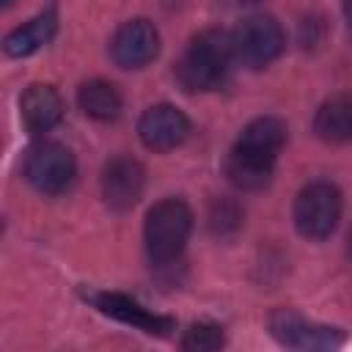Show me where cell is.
I'll return each mask as SVG.
<instances>
[{
    "mask_svg": "<svg viewBox=\"0 0 352 352\" xmlns=\"http://www.w3.org/2000/svg\"><path fill=\"white\" fill-rule=\"evenodd\" d=\"M289 138L286 121L278 116H258L239 132L236 143L226 157V176L242 192L264 190L272 182L275 160Z\"/></svg>",
    "mask_w": 352,
    "mask_h": 352,
    "instance_id": "6da1fadb",
    "label": "cell"
},
{
    "mask_svg": "<svg viewBox=\"0 0 352 352\" xmlns=\"http://www.w3.org/2000/svg\"><path fill=\"white\" fill-rule=\"evenodd\" d=\"M231 63H234L231 33L220 28H209V30H201L187 44V50L176 60L173 74H176V82L190 94L217 91L226 85Z\"/></svg>",
    "mask_w": 352,
    "mask_h": 352,
    "instance_id": "7a4b0ae2",
    "label": "cell"
},
{
    "mask_svg": "<svg viewBox=\"0 0 352 352\" xmlns=\"http://www.w3.org/2000/svg\"><path fill=\"white\" fill-rule=\"evenodd\" d=\"M190 231H192V209L182 198H165L154 204L143 226V242L151 264L154 267L173 264L182 256Z\"/></svg>",
    "mask_w": 352,
    "mask_h": 352,
    "instance_id": "3957f363",
    "label": "cell"
},
{
    "mask_svg": "<svg viewBox=\"0 0 352 352\" xmlns=\"http://www.w3.org/2000/svg\"><path fill=\"white\" fill-rule=\"evenodd\" d=\"M286 47L283 28L270 14H250L231 30V50L234 60L248 69L270 66Z\"/></svg>",
    "mask_w": 352,
    "mask_h": 352,
    "instance_id": "277c9868",
    "label": "cell"
},
{
    "mask_svg": "<svg viewBox=\"0 0 352 352\" xmlns=\"http://www.w3.org/2000/svg\"><path fill=\"white\" fill-rule=\"evenodd\" d=\"M341 190L333 182H311L294 198V226L305 239H327L341 220Z\"/></svg>",
    "mask_w": 352,
    "mask_h": 352,
    "instance_id": "5b68a950",
    "label": "cell"
},
{
    "mask_svg": "<svg viewBox=\"0 0 352 352\" xmlns=\"http://www.w3.org/2000/svg\"><path fill=\"white\" fill-rule=\"evenodd\" d=\"M25 179L41 195H63L77 179L74 154L58 140H41L25 154Z\"/></svg>",
    "mask_w": 352,
    "mask_h": 352,
    "instance_id": "8992f818",
    "label": "cell"
},
{
    "mask_svg": "<svg viewBox=\"0 0 352 352\" xmlns=\"http://www.w3.org/2000/svg\"><path fill=\"white\" fill-rule=\"evenodd\" d=\"M270 333L292 349H336L344 344V333L338 327L314 324L289 308H280L270 316Z\"/></svg>",
    "mask_w": 352,
    "mask_h": 352,
    "instance_id": "52a82bcc",
    "label": "cell"
},
{
    "mask_svg": "<svg viewBox=\"0 0 352 352\" xmlns=\"http://www.w3.org/2000/svg\"><path fill=\"white\" fill-rule=\"evenodd\" d=\"M160 55V33L148 19H129L118 25L110 38V58L121 69H143Z\"/></svg>",
    "mask_w": 352,
    "mask_h": 352,
    "instance_id": "ba28073f",
    "label": "cell"
},
{
    "mask_svg": "<svg viewBox=\"0 0 352 352\" xmlns=\"http://www.w3.org/2000/svg\"><path fill=\"white\" fill-rule=\"evenodd\" d=\"M102 198L113 212L132 209L146 187V170L135 157H113L102 168Z\"/></svg>",
    "mask_w": 352,
    "mask_h": 352,
    "instance_id": "9c48e42d",
    "label": "cell"
},
{
    "mask_svg": "<svg viewBox=\"0 0 352 352\" xmlns=\"http://www.w3.org/2000/svg\"><path fill=\"white\" fill-rule=\"evenodd\" d=\"M138 135H140V143L148 148V151H170L176 146H182L190 135V121L187 116L176 107V104H168V102H160L154 107H148L140 121H138Z\"/></svg>",
    "mask_w": 352,
    "mask_h": 352,
    "instance_id": "30bf717a",
    "label": "cell"
},
{
    "mask_svg": "<svg viewBox=\"0 0 352 352\" xmlns=\"http://www.w3.org/2000/svg\"><path fill=\"white\" fill-rule=\"evenodd\" d=\"M91 300L104 316H113V319H118L135 330H143L148 336H168L176 327V322L170 316L154 314V311L143 308L138 300L118 294V292H99V294H91Z\"/></svg>",
    "mask_w": 352,
    "mask_h": 352,
    "instance_id": "8fae6325",
    "label": "cell"
},
{
    "mask_svg": "<svg viewBox=\"0 0 352 352\" xmlns=\"http://www.w3.org/2000/svg\"><path fill=\"white\" fill-rule=\"evenodd\" d=\"M19 116L28 132L41 135L60 124L63 118V99L60 94L47 82H33L19 96Z\"/></svg>",
    "mask_w": 352,
    "mask_h": 352,
    "instance_id": "7c38bea8",
    "label": "cell"
},
{
    "mask_svg": "<svg viewBox=\"0 0 352 352\" xmlns=\"http://www.w3.org/2000/svg\"><path fill=\"white\" fill-rule=\"evenodd\" d=\"M55 28H58V14L55 8H47L33 19H28L25 25H19L16 30H11L3 41V50L8 58H28L55 36Z\"/></svg>",
    "mask_w": 352,
    "mask_h": 352,
    "instance_id": "4fadbf2b",
    "label": "cell"
},
{
    "mask_svg": "<svg viewBox=\"0 0 352 352\" xmlns=\"http://www.w3.org/2000/svg\"><path fill=\"white\" fill-rule=\"evenodd\" d=\"M314 132L324 143H349L352 140V96L341 94L327 102L314 116Z\"/></svg>",
    "mask_w": 352,
    "mask_h": 352,
    "instance_id": "5bb4252c",
    "label": "cell"
},
{
    "mask_svg": "<svg viewBox=\"0 0 352 352\" xmlns=\"http://www.w3.org/2000/svg\"><path fill=\"white\" fill-rule=\"evenodd\" d=\"M77 104L80 110L94 121H116L121 116V94L107 80H88L77 88Z\"/></svg>",
    "mask_w": 352,
    "mask_h": 352,
    "instance_id": "9a60e30c",
    "label": "cell"
},
{
    "mask_svg": "<svg viewBox=\"0 0 352 352\" xmlns=\"http://www.w3.org/2000/svg\"><path fill=\"white\" fill-rule=\"evenodd\" d=\"M223 344H226L223 327L209 322H198L182 336V349H190V352H212V349H220Z\"/></svg>",
    "mask_w": 352,
    "mask_h": 352,
    "instance_id": "2e32d148",
    "label": "cell"
},
{
    "mask_svg": "<svg viewBox=\"0 0 352 352\" xmlns=\"http://www.w3.org/2000/svg\"><path fill=\"white\" fill-rule=\"evenodd\" d=\"M239 220H242V212L234 201H217L212 206V214H209V226L214 234H231L239 228Z\"/></svg>",
    "mask_w": 352,
    "mask_h": 352,
    "instance_id": "e0dca14e",
    "label": "cell"
},
{
    "mask_svg": "<svg viewBox=\"0 0 352 352\" xmlns=\"http://www.w3.org/2000/svg\"><path fill=\"white\" fill-rule=\"evenodd\" d=\"M344 22H346V30L352 36V0H344Z\"/></svg>",
    "mask_w": 352,
    "mask_h": 352,
    "instance_id": "ac0fdd59",
    "label": "cell"
},
{
    "mask_svg": "<svg viewBox=\"0 0 352 352\" xmlns=\"http://www.w3.org/2000/svg\"><path fill=\"white\" fill-rule=\"evenodd\" d=\"M346 256H349V261H352V231H349V239H346Z\"/></svg>",
    "mask_w": 352,
    "mask_h": 352,
    "instance_id": "d6986e66",
    "label": "cell"
},
{
    "mask_svg": "<svg viewBox=\"0 0 352 352\" xmlns=\"http://www.w3.org/2000/svg\"><path fill=\"white\" fill-rule=\"evenodd\" d=\"M3 6H11V0H3Z\"/></svg>",
    "mask_w": 352,
    "mask_h": 352,
    "instance_id": "ffe728a7",
    "label": "cell"
}]
</instances>
